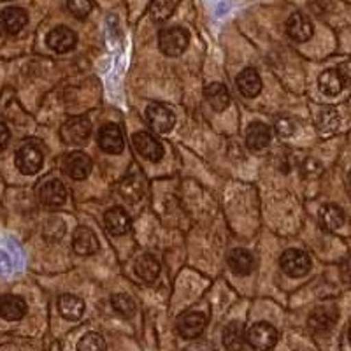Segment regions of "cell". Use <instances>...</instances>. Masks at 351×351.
Listing matches in <instances>:
<instances>
[{
    "label": "cell",
    "instance_id": "11",
    "mask_svg": "<svg viewBox=\"0 0 351 351\" xmlns=\"http://www.w3.org/2000/svg\"><path fill=\"white\" fill-rule=\"evenodd\" d=\"M72 247L81 256L93 255L99 252V239H97L95 232L88 227H77L72 236Z\"/></svg>",
    "mask_w": 351,
    "mask_h": 351
},
{
    "label": "cell",
    "instance_id": "30",
    "mask_svg": "<svg viewBox=\"0 0 351 351\" xmlns=\"http://www.w3.org/2000/svg\"><path fill=\"white\" fill-rule=\"evenodd\" d=\"M111 306L116 313H120L121 316H132L136 313V302L130 299L125 293H118V295H112Z\"/></svg>",
    "mask_w": 351,
    "mask_h": 351
},
{
    "label": "cell",
    "instance_id": "4",
    "mask_svg": "<svg viewBox=\"0 0 351 351\" xmlns=\"http://www.w3.org/2000/svg\"><path fill=\"white\" fill-rule=\"evenodd\" d=\"M244 341L255 350H269L278 343V330L269 324H256L247 328Z\"/></svg>",
    "mask_w": 351,
    "mask_h": 351
},
{
    "label": "cell",
    "instance_id": "8",
    "mask_svg": "<svg viewBox=\"0 0 351 351\" xmlns=\"http://www.w3.org/2000/svg\"><path fill=\"white\" fill-rule=\"evenodd\" d=\"M97 143H99L100 149L109 153V155H120L125 146L120 127L112 123H108L100 128L99 136H97Z\"/></svg>",
    "mask_w": 351,
    "mask_h": 351
},
{
    "label": "cell",
    "instance_id": "34",
    "mask_svg": "<svg viewBox=\"0 0 351 351\" xmlns=\"http://www.w3.org/2000/svg\"><path fill=\"white\" fill-rule=\"evenodd\" d=\"M9 139H11L9 128L4 123H0V152H4L5 146L9 144Z\"/></svg>",
    "mask_w": 351,
    "mask_h": 351
},
{
    "label": "cell",
    "instance_id": "20",
    "mask_svg": "<svg viewBox=\"0 0 351 351\" xmlns=\"http://www.w3.org/2000/svg\"><path fill=\"white\" fill-rule=\"evenodd\" d=\"M228 265L236 274L239 276H247L253 271V265H255V260L253 255L244 247H236L234 252H230L228 255Z\"/></svg>",
    "mask_w": 351,
    "mask_h": 351
},
{
    "label": "cell",
    "instance_id": "26",
    "mask_svg": "<svg viewBox=\"0 0 351 351\" xmlns=\"http://www.w3.org/2000/svg\"><path fill=\"white\" fill-rule=\"evenodd\" d=\"M339 114H337V111L332 108H327V109H322L318 114V121H316V125H318V130L319 134H324V136H328V134H334L337 128H339Z\"/></svg>",
    "mask_w": 351,
    "mask_h": 351
},
{
    "label": "cell",
    "instance_id": "28",
    "mask_svg": "<svg viewBox=\"0 0 351 351\" xmlns=\"http://www.w3.org/2000/svg\"><path fill=\"white\" fill-rule=\"evenodd\" d=\"M244 327L237 322H232L227 328L223 330V344L228 350H237V348H243L244 343Z\"/></svg>",
    "mask_w": 351,
    "mask_h": 351
},
{
    "label": "cell",
    "instance_id": "2",
    "mask_svg": "<svg viewBox=\"0 0 351 351\" xmlns=\"http://www.w3.org/2000/svg\"><path fill=\"white\" fill-rule=\"evenodd\" d=\"M44 156L43 149L37 146L36 143H27L23 144L16 153V167L20 169L21 174L32 176L37 174L43 167Z\"/></svg>",
    "mask_w": 351,
    "mask_h": 351
},
{
    "label": "cell",
    "instance_id": "35",
    "mask_svg": "<svg viewBox=\"0 0 351 351\" xmlns=\"http://www.w3.org/2000/svg\"><path fill=\"white\" fill-rule=\"evenodd\" d=\"M337 72H339L341 77H343V81H344V84L348 86V83H350V64H348V62H344L341 67H337Z\"/></svg>",
    "mask_w": 351,
    "mask_h": 351
},
{
    "label": "cell",
    "instance_id": "12",
    "mask_svg": "<svg viewBox=\"0 0 351 351\" xmlns=\"http://www.w3.org/2000/svg\"><path fill=\"white\" fill-rule=\"evenodd\" d=\"M208 319L202 313H186L178 319V332L184 339H195L206 328Z\"/></svg>",
    "mask_w": 351,
    "mask_h": 351
},
{
    "label": "cell",
    "instance_id": "1",
    "mask_svg": "<svg viewBox=\"0 0 351 351\" xmlns=\"http://www.w3.org/2000/svg\"><path fill=\"white\" fill-rule=\"evenodd\" d=\"M188 40H190V36H188L186 30L180 27L165 28L160 32L158 37L160 49L167 56H180L186 49Z\"/></svg>",
    "mask_w": 351,
    "mask_h": 351
},
{
    "label": "cell",
    "instance_id": "13",
    "mask_svg": "<svg viewBox=\"0 0 351 351\" xmlns=\"http://www.w3.org/2000/svg\"><path fill=\"white\" fill-rule=\"evenodd\" d=\"M76 34L72 32L71 28L67 27H56L55 30H51V32L48 34V37H46L48 46L56 53L71 51V49L76 46Z\"/></svg>",
    "mask_w": 351,
    "mask_h": 351
},
{
    "label": "cell",
    "instance_id": "22",
    "mask_svg": "<svg viewBox=\"0 0 351 351\" xmlns=\"http://www.w3.org/2000/svg\"><path fill=\"white\" fill-rule=\"evenodd\" d=\"M318 84H319V90L328 97H334V95H339L343 92V88L346 86L341 77V74L337 72V69H332V71H325L324 74H319L318 77Z\"/></svg>",
    "mask_w": 351,
    "mask_h": 351
},
{
    "label": "cell",
    "instance_id": "23",
    "mask_svg": "<svg viewBox=\"0 0 351 351\" xmlns=\"http://www.w3.org/2000/svg\"><path fill=\"white\" fill-rule=\"evenodd\" d=\"M58 311L65 319H80L84 313V302L80 297L62 295L58 299Z\"/></svg>",
    "mask_w": 351,
    "mask_h": 351
},
{
    "label": "cell",
    "instance_id": "10",
    "mask_svg": "<svg viewBox=\"0 0 351 351\" xmlns=\"http://www.w3.org/2000/svg\"><path fill=\"white\" fill-rule=\"evenodd\" d=\"M37 197L40 204L49 206V208H58L67 200L65 186L58 180H48L37 186Z\"/></svg>",
    "mask_w": 351,
    "mask_h": 351
},
{
    "label": "cell",
    "instance_id": "17",
    "mask_svg": "<svg viewBox=\"0 0 351 351\" xmlns=\"http://www.w3.org/2000/svg\"><path fill=\"white\" fill-rule=\"evenodd\" d=\"M27 313V304L18 295L0 297V316L9 322H18Z\"/></svg>",
    "mask_w": 351,
    "mask_h": 351
},
{
    "label": "cell",
    "instance_id": "6",
    "mask_svg": "<svg viewBox=\"0 0 351 351\" xmlns=\"http://www.w3.org/2000/svg\"><path fill=\"white\" fill-rule=\"evenodd\" d=\"M90 134H92V123L81 116L65 121L60 130L62 141L67 144H84Z\"/></svg>",
    "mask_w": 351,
    "mask_h": 351
},
{
    "label": "cell",
    "instance_id": "33",
    "mask_svg": "<svg viewBox=\"0 0 351 351\" xmlns=\"http://www.w3.org/2000/svg\"><path fill=\"white\" fill-rule=\"evenodd\" d=\"M276 130H278V134H280L281 137H290L291 134H293V130H295V127H293V123H291L290 120L281 118V120L276 121Z\"/></svg>",
    "mask_w": 351,
    "mask_h": 351
},
{
    "label": "cell",
    "instance_id": "24",
    "mask_svg": "<svg viewBox=\"0 0 351 351\" xmlns=\"http://www.w3.org/2000/svg\"><path fill=\"white\" fill-rule=\"evenodd\" d=\"M344 219H346V216H344V211L339 206L328 204V206H324V208L319 209V221L328 230L339 228L344 223Z\"/></svg>",
    "mask_w": 351,
    "mask_h": 351
},
{
    "label": "cell",
    "instance_id": "16",
    "mask_svg": "<svg viewBox=\"0 0 351 351\" xmlns=\"http://www.w3.org/2000/svg\"><path fill=\"white\" fill-rule=\"evenodd\" d=\"M28 21V14L21 8H8L0 12V27L8 34H18L25 28Z\"/></svg>",
    "mask_w": 351,
    "mask_h": 351
},
{
    "label": "cell",
    "instance_id": "21",
    "mask_svg": "<svg viewBox=\"0 0 351 351\" xmlns=\"http://www.w3.org/2000/svg\"><path fill=\"white\" fill-rule=\"evenodd\" d=\"M204 95L208 99L209 106H211L215 111H223L230 104V93H228L227 86L221 83H213L209 86H206L204 90Z\"/></svg>",
    "mask_w": 351,
    "mask_h": 351
},
{
    "label": "cell",
    "instance_id": "14",
    "mask_svg": "<svg viewBox=\"0 0 351 351\" xmlns=\"http://www.w3.org/2000/svg\"><path fill=\"white\" fill-rule=\"evenodd\" d=\"M287 34L290 36V39L297 40V43H306L313 36L311 21L307 16H304L302 12H295L288 18Z\"/></svg>",
    "mask_w": 351,
    "mask_h": 351
},
{
    "label": "cell",
    "instance_id": "3",
    "mask_svg": "<svg viewBox=\"0 0 351 351\" xmlns=\"http://www.w3.org/2000/svg\"><path fill=\"white\" fill-rule=\"evenodd\" d=\"M281 271L287 272L291 278H302L311 271V258L300 250H288L280 258Z\"/></svg>",
    "mask_w": 351,
    "mask_h": 351
},
{
    "label": "cell",
    "instance_id": "27",
    "mask_svg": "<svg viewBox=\"0 0 351 351\" xmlns=\"http://www.w3.org/2000/svg\"><path fill=\"white\" fill-rule=\"evenodd\" d=\"M120 193L128 202H137L143 197V183L137 180L136 176H128V178L121 181Z\"/></svg>",
    "mask_w": 351,
    "mask_h": 351
},
{
    "label": "cell",
    "instance_id": "32",
    "mask_svg": "<svg viewBox=\"0 0 351 351\" xmlns=\"http://www.w3.org/2000/svg\"><path fill=\"white\" fill-rule=\"evenodd\" d=\"M67 8L77 20H84L92 11L93 4L92 0H67Z\"/></svg>",
    "mask_w": 351,
    "mask_h": 351
},
{
    "label": "cell",
    "instance_id": "7",
    "mask_svg": "<svg viewBox=\"0 0 351 351\" xmlns=\"http://www.w3.org/2000/svg\"><path fill=\"white\" fill-rule=\"evenodd\" d=\"M62 169L72 180H84L92 171V160L83 152L69 153L62 160Z\"/></svg>",
    "mask_w": 351,
    "mask_h": 351
},
{
    "label": "cell",
    "instance_id": "25",
    "mask_svg": "<svg viewBox=\"0 0 351 351\" xmlns=\"http://www.w3.org/2000/svg\"><path fill=\"white\" fill-rule=\"evenodd\" d=\"M136 272L141 280L155 281L160 274V263L152 255H143L136 262Z\"/></svg>",
    "mask_w": 351,
    "mask_h": 351
},
{
    "label": "cell",
    "instance_id": "29",
    "mask_svg": "<svg viewBox=\"0 0 351 351\" xmlns=\"http://www.w3.org/2000/svg\"><path fill=\"white\" fill-rule=\"evenodd\" d=\"M180 4V0H153L152 16L156 21H164L174 12L176 5Z\"/></svg>",
    "mask_w": 351,
    "mask_h": 351
},
{
    "label": "cell",
    "instance_id": "19",
    "mask_svg": "<svg viewBox=\"0 0 351 351\" xmlns=\"http://www.w3.org/2000/svg\"><path fill=\"white\" fill-rule=\"evenodd\" d=\"M236 83L239 92L244 97H250V99H253V97H256L262 92V80H260L258 72L255 69H244L237 76Z\"/></svg>",
    "mask_w": 351,
    "mask_h": 351
},
{
    "label": "cell",
    "instance_id": "9",
    "mask_svg": "<svg viewBox=\"0 0 351 351\" xmlns=\"http://www.w3.org/2000/svg\"><path fill=\"white\" fill-rule=\"evenodd\" d=\"M146 118L152 128L158 134H167L176 125L174 112L162 104H149L146 109Z\"/></svg>",
    "mask_w": 351,
    "mask_h": 351
},
{
    "label": "cell",
    "instance_id": "15",
    "mask_svg": "<svg viewBox=\"0 0 351 351\" xmlns=\"http://www.w3.org/2000/svg\"><path fill=\"white\" fill-rule=\"evenodd\" d=\"M106 228L111 236H123L130 228V216L123 208H111L104 216Z\"/></svg>",
    "mask_w": 351,
    "mask_h": 351
},
{
    "label": "cell",
    "instance_id": "31",
    "mask_svg": "<svg viewBox=\"0 0 351 351\" xmlns=\"http://www.w3.org/2000/svg\"><path fill=\"white\" fill-rule=\"evenodd\" d=\"M77 348L84 351H99L106 350V341L104 337L97 332H90V334L83 335V339L77 343Z\"/></svg>",
    "mask_w": 351,
    "mask_h": 351
},
{
    "label": "cell",
    "instance_id": "18",
    "mask_svg": "<svg viewBox=\"0 0 351 351\" xmlns=\"http://www.w3.org/2000/svg\"><path fill=\"white\" fill-rule=\"evenodd\" d=\"M246 143L247 148L253 149V152H260V149L267 148L269 143H271V130L265 123H256L250 125L246 134Z\"/></svg>",
    "mask_w": 351,
    "mask_h": 351
},
{
    "label": "cell",
    "instance_id": "5",
    "mask_svg": "<svg viewBox=\"0 0 351 351\" xmlns=\"http://www.w3.org/2000/svg\"><path fill=\"white\" fill-rule=\"evenodd\" d=\"M132 144L136 152L139 153L143 158L149 160V162H160L164 156V146L156 137H153L148 132H137L136 136L132 137Z\"/></svg>",
    "mask_w": 351,
    "mask_h": 351
}]
</instances>
